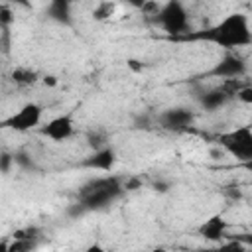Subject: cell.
I'll list each match as a JSON object with an SVG mask.
<instances>
[{"label": "cell", "mask_w": 252, "mask_h": 252, "mask_svg": "<svg viewBox=\"0 0 252 252\" xmlns=\"http://www.w3.org/2000/svg\"><path fill=\"white\" fill-rule=\"evenodd\" d=\"M181 41H207L213 45H219L222 49H236L252 43V32L248 26V18L242 12H232L224 16L220 22L207 26L199 32H189L181 37Z\"/></svg>", "instance_id": "cell-1"}, {"label": "cell", "mask_w": 252, "mask_h": 252, "mask_svg": "<svg viewBox=\"0 0 252 252\" xmlns=\"http://www.w3.org/2000/svg\"><path fill=\"white\" fill-rule=\"evenodd\" d=\"M122 191H124V185L118 175L89 179L79 187L77 201L67 209V213L71 217H81L93 211H102L110 203H114L122 195Z\"/></svg>", "instance_id": "cell-2"}, {"label": "cell", "mask_w": 252, "mask_h": 252, "mask_svg": "<svg viewBox=\"0 0 252 252\" xmlns=\"http://www.w3.org/2000/svg\"><path fill=\"white\" fill-rule=\"evenodd\" d=\"M217 144L240 163H246L252 159V128L250 126H238L219 134Z\"/></svg>", "instance_id": "cell-3"}, {"label": "cell", "mask_w": 252, "mask_h": 252, "mask_svg": "<svg viewBox=\"0 0 252 252\" xmlns=\"http://www.w3.org/2000/svg\"><path fill=\"white\" fill-rule=\"evenodd\" d=\"M156 24L161 26V30L171 35V37H181L185 33H189V16H187V10L181 2L177 0H171V2H165L161 4V10L156 18Z\"/></svg>", "instance_id": "cell-4"}, {"label": "cell", "mask_w": 252, "mask_h": 252, "mask_svg": "<svg viewBox=\"0 0 252 252\" xmlns=\"http://www.w3.org/2000/svg\"><path fill=\"white\" fill-rule=\"evenodd\" d=\"M41 114H43V108L37 102H26L18 112H14L2 120V128L14 130V132L33 130L41 122Z\"/></svg>", "instance_id": "cell-5"}, {"label": "cell", "mask_w": 252, "mask_h": 252, "mask_svg": "<svg viewBox=\"0 0 252 252\" xmlns=\"http://www.w3.org/2000/svg\"><path fill=\"white\" fill-rule=\"evenodd\" d=\"M246 73V61L238 53L226 51L209 71L203 73V77H215V79H240Z\"/></svg>", "instance_id": "cell-6"}, {"label": "cell", "mask_w": 252, "mask_h": 252, "mask_svg": "<svg viewBox=\"0 0 252 252\" xmlns=\"http://www.w3.org/2000/svg\"><path fill=\"white\" fill-rule=\"evenodd\" d=\"M195 122V114L191 108L187 106H173V108H165L159 116H158V124L159 128L167 130V132H185L193 126Z\"/></svg>", "instance_id": "cell-7"}, {"label": "cell", "mask_w": 252, "mask_h": 252, "mask_svg": "<svg viewBox=\"0 0 252 252\" xmlns=\"http://www.w3.org/2000/svg\"><path fill=\"white\" fill-rule=\"evenodd\" d=\"M75 132V122L71 118V114H61V116H55L51 120H47L41 128H39V134L53 140V142H63L67 138H71Z\"/></svg>", "instance_id": "cell-8"}, {"label": "cell", "mask_w": 252, "mask_h": 252, "mask_svg": "<svg viewBox=\"0 0 252 252\" xmlns=\"http://www.w3.org/2000/svg\"><path fill=\"white\" fill-rule=\"evenodd\" d=\"M226 230H228V222L224 220V217L222 215H211L205 222H201V226L197 228V234L209 242L220 244L222 240H226Z\"/></svg>", "instance_id": "cell-9"}, {"label": "cell", "mask_w": 252, "mask_h": 252, "mask_svg": "<svg viewBox=\"0 0 252 252\" xmlns=\"http://www.w3.org/2000/svg\"><path fill=\"white\" fill-rule=\"evenodd\" d=\"M197 100H199V104H201V108L203 110H207V112H215L217 108H220V106H224L232 96L219 85V87H215V89H201L197 94Z\"/></svg>", "instance_id": "cell-10"}, {"label": "cell", "mask_w": 252, "mask_h": 252, "mask_svg": "<svg viewBox=\"0 0 252 252\" xmlns=\"http://www.w3.org/2000/svg\"><path fill=\"white\" fill-rule=\"evenodd\" d=\"M116 163V152L114 148L106 146L102 150H96L93 152L89 158H85L81 161V167H87V169H100V171H110Z\"/></svg>", "instance_id": "cell-11"}, {"label": "cell", "mask_w": 252, "mask_h": 252, "mask_svg": "<svg viewBox=\"0 0 252 252\" xmlns=\"http://www.w3.org/2000/svg\"><path fill=\"white\" fill-rule=\"evenodd\" d=\"M45 16L61 26H71L73 24V14H71V4L67 0H53L45 8Z\"/></svg>", "instance_id": "cell-12"}, {"label": "cell", "mask_w": 252, "mask_h": 252, "mask_svg": "<svg viewBox=\"0 0 252 252\" xmlns=\"http://www.w3.org/2000/svg\"><path fill=\"white\" fill-rule=\"evenodd\" d=\"M10 77H12V81H14L16 85H20V87H30V85H35V83H37L39 73H37L35 69H32V67H16Z\"/></svg>", "instance_id": "cell-13"}, {"label": "cell", "mask_w": 252, "mask_h": 252, "mask_svg": "<svg viewBox=\"0 0 252 252\" xmlns=\"http://www.w3.org/2000/svg\"><path fill=\"white\" fill-rule=\"evenodd\" d=\"M201 252H248V248L240 240L228 238V240H222L220 244H217L215 248H207V250H201Z\"/></svg>", "instance_id": "cell-14"}, {"label": "cell", "mask_w": 252, "mask_h": 252, "mask_svg": "<svg viewBox=\"0 0 252 252\" xmlns=\"http://www.w3.org/2000/svg\"><path fill=\"white\" fill-rule=\"evenodd\" d=\"M106 142H108V140H106V134L100 132V130H96V132H89V136H87V144H89V148H93L94 152L106 148V146H108Z\"/></svg>", "instance_id": "cell-15"}, {"label": "cell", "mask_w": 252, "mask_h": 252, "mask_svg": "<svg viewBox=\"0 0 252 252\" xmlns=\"http://www.w3.org/2000/svg\"><path fill=\"white\" fill-rule=\"evenodd\" d=\"M41 236V228L39 226H24V228H18L14 232V238H20V240H39Z\"/></svg>", "instance_id": "cell-16"}, {"label": "cell", "mask_w": 252, "mask_h": 252, "mask_svg": "<svg viewBox=\"0 0 252 252\" xmlns=\"http://www.w3.org/2000/svg\"><path fill=\"white\" fill-rule=\"evenodd\" d=\"M37 246L35 240H20V238H14L12 242H8V250L10 252H33Z\"/></svg>", "instance_id": "cell-17"}, {"label": "cell", "mask_w": 252, "mask_h": 252, "mask_svg": "<svg viewBox=\"0 0 252 252\" xmlns=\"http://www.w3.org/2000/svg\"><path fill=\"white\" fill-rule=\"evenodd\" d=\"M114 10H116V6H114L112 2H100L98 6H94L93 18H94V20H108V18L114 14Z\"/></svg>", "instance_id": "cell-18"}, {"label": "cell", "mask_w": 252, "mask_h": 252, "mask_svg": "<svg viewBox=\"0 0 252 252\" xmlns=\"http://www.w3.org/2000/svg\"><path fill=\"white\" fill-rule=\"evenodd\" d=\"M14 24V12L8 4H0V28L2 30H10V26Z\"/></svg>", "instance_id": "cell-19"}, {"label": "cell", "mask_w": 252, "mask_h": 252, "mask_svg": "<svg viewBox=\"0 0 252 252\" xmlns=\"http://www.w3.org/2000/svg\"><path fill=\"white\" fill-rule=\"evenodd\" d=\"M14 161H16V165H20L22 169H35V163H33L32 156L26 154V152H16V154H14Z\"/></svg>", "instance_id": "cell-20"}, {"label": "cell", "mask_w": 252, "mask_h": 252, "mask_svg": "<svg viewBox=\"0 0 252 252\" xmlns=\"http://www.w3.org/2000/svg\"><path fill=\"white\" fill-rule=\"evenodd\" d=\"M236 98H238L240 102H244V104H252V83H250V85H244V87L238 91Z\"/></svg>", "instance_id": "cell-21"}, {"label": "cell", "mask_w": 252, "mask_h": 252, "mask_svg": "<svg viewBox=\"0 0 252 252\" xmlns=\"http://www.w3.org/2000/svg\"><path fill=\"white\" fill-rule=\"evenodd\" d=\"M12 163H16L14 161V156L8 154V152H2V156H0V171L2 173H8L10 167H12Z\"/></svg>", "instance_id": "cell-22"}, {"label": "cell", "mask_w": 252, "mask_h": 252, "mask_svg": "<svg viewBox=\"0 0 252 252\" xmlns=\"http://www.w3.org/2000/svg\"><path fill=\"white\" fill-rule=\"evenodd\" d=\"M232 238H236V240H240L246 248H252V230L250 232H240V234H234Z\"/></svg>", "instance_id": "cell-23"}, {"label": "cell", "mask_w": 252, "mask_h": 252, "mask_svg": "<svg viewBox=\"0 0 252 252\" xmlns=\"http://www.w3.org/2000/svg\"><path fill=\"white\" fill-rule=\"evenodd\" d=\"M224 195L230 197V199H242V191H240L238 187H230V189H226Z\"/></svg>", "instance_id": "cell-24"}, {"label": "cell", "mask_w": 252, "mask_h": 252, "mask_svg": "<svg viewBox=\"0 0 252 252\" xmlns=\"http://www.w3.org/2000/svg\"><path fill=\"white\" fill-rule=\"evenodd\" d=\"M83 252H106V250H104L100 244H96V242H94V244H89V246H87Z\"/></svg>", "instance_id": "cell-25"}, {"label": "cell", "mask_w": 252, "mask_h": 252, "mask_svg": "<svg viewBox=\"0 0 252 252\" xmlns=\"http://www.w3.org/2000/svg\"><path fill=\"white\" fill-rule=\"evenodd\" d=\"M128 67H130L132 71H136V73H138V71H142V63H140V61H136V59H128Z\"/></svg>", "instance_id": "cell-26"}, {"label": "cell", "mask_w": 252, "mask_h": 252, "mask_svg": "<svg viewBox=\"0 0 252 252\" xmlns=\"http://www.w3.org/2000/svg\"><path fill=\"white\" fill-rule=\"evenodd\" d=\"M43 83L49 85V87H55V85H57V79H55L53 75H45V77H43Z\"/></svg>", "instance_id": "cell-27"}, {"label": "cell", "mask_w": 252, "mask_h": 252, "mask_svg": "<svg viewBox=\"0 0 252 252\" xmlns=\"http://www.w3.org/2000/svg\"><path fill=\"white\" fill-rule=\"evenodd\" d=\"M154 187H156L158 191H167V185H165V183H154Z\"/></svg>", "instance_id": "cell-28"}, {"label": "cell", "mask_w": 252, "mask_h": 252, "mask_svg": "<svg viewBox=\"0 0 252 252\" xmlns=\"http://www.w3.org/2000/svg\"><path fill=\"white\" fill-rule=\"evenodd\" d=\"M0 252H10V250H8V242H6V240L0 244Z\"/></svg>", "instance_id": "cell-29"}, {"label": "cell", "mask_w": 252, "mask_h": 252, "mask_svg": "<svg viewBox=\"0 0 252 252\" xmlns=\"http://www.w3.org/2000/svg\"><path fill=\"white\" fill-rule=\"evenodd\" d=\"M242 167H244V169H248V171H252V159H250V161H246V163H242Z\"/></svg>", "instance_id": "cell-30"}, {"label": "cell", "mask_w": 252, "mask_h": 252, "mask_svg": "<svg viewBox=\"0 0 252 252\" xmlns=\"http://www.w3.org/2000/svg\"><path fill=\"white\" fill-rule=\"evenodd\" d=\"M150 252H167V250H165V248H161V246H158V248H152Z\"/></svg>", "instance_id": "cell-31"}]
</instances>
